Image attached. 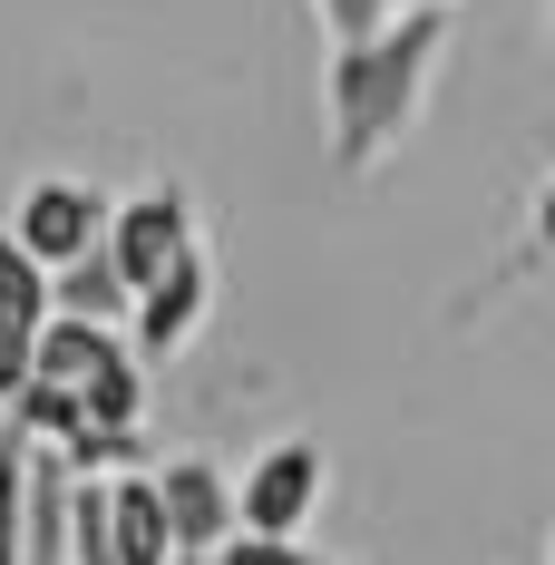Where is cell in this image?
I'll list each match as a JSON object with an SVG mask.
<instances>
[{"mask_svg": "<svg viewBox=\"0 0 555 565\" xmlns=\"http://www.w3.org/2000/svg\"><path fill=\"white\" fill-rule=\"evenodd\" d=\"M448 58V10L419 0V10H389L371 40H341L332 68H322V108H332V167L371 175L419 127V98Z\"/></svg>", "mask_w": 555, "mask_h": 565, "instance_id": "1", "label": "cell"}, {"mask_svg": "<svg viewBox=\"0 0 555 565\" xmlns=\"http://www.w3.org/2000/svg\"><path fill=\"white\" fill-rule=\"evenodd\" d=\"M332 498V458L322 439H274V449L244 468V488H234V526H254V536H302L312 516Z\"/></svg>", "mask_w": 555, "mask_h": 565, "instance_id": "2", "label": "cell"}, {"mask_svg": "<svg viewBox=\"0 0 555 565\" xmlns=\"http://www.w3.org/2000/svg\"><path fill=\"white\" fill-rule=\"evenodd\" d=\"M205 312H215V264H205V244H185L157 282H137V302H127L117 332H127L137 361H175L185 341L205 332Z\"/></svg>", "mask_w": 555, "mask_h": 565, "instance_id": "3", "label": "cell"}, {"mask_svg": "<svg viewBox=\"0 0 555 565\" xmlns=\"http://www.w3.org/2000/svg\"><path fill=\"white\" fill-rule=\"evenodd\" d=\"M185 244H195V205H185V185H147V195H127V205L108 195V234H98V254L117 264L127 302H137V282L167 274Z\"/></svg>", "mask_w": 555, "mask_h": 565, "instance_id": "4", "label": "cell"}, {"mask_svg": "<svg viewBox=\"0 0 555 565\" xmlns=\"http://www.w3.org/2000/svg\"><path fill=\"white\" fill-rule=\"evenodd\" d=\"M98 234H108V195H98V185H78V175H40V185L20 195V215H10V244H20V254H40V264L88 254Z\"/></svg>", "mask_w": 555, "mask_h": 565, "instance_id": "5", "label": "cell"}, {"mask_svg": "<svg viewBox=\"0 0 555 565\" xmlns=\"http://www.w3.org/2000/svg\"><path fill=\"white\" fill-rule=\"evenodd\" d=\"M147 478H157V508H167V546L215 556L224 536H234V478H224L215 458H167Z\"/></svg>", "mask_w": 555, "mask_h": 565, "instance_id": "6", "label": "cell"}, {"mask_svg": "<svg viewBox=\"0 0 555 565\" xmlns=\"http://www.w3.org/2000/svg\"><path fill=\"white\" fill-rule=\"evenodd\" d=\"M20 565H68V458L30 439L20 468Z\"/></svg>", "mask_w": 555, "mask_h": 565, "instance_id": "7", "label": "cell"}, {"mask_svg": "<svg viewBox=\"0 0 555 565\" xmlns=\"http://www.w3.org/2000/svg\"><path fill=\"white\" fill-rule=\"evenodd\" d=\"M167 508H157V478L147 458L137 468H108V565H167Z\"/></svg>", "mask_w": 555, "mask_h": 565, "instance_id": "8", "label": "cell"}, {"mask_svg": "<svg viewBox=\"0 0 555 565\" xmlns=\"http://www.w3.org/2000/svg\"><path fill=\"white\" fill-rule=\"evenodd\" d=\"M117 351H127L117 322H78V312H40V322H30V371H40V381H68V391H78L98 361H117Z\"/></svg>", "mask_w": 555, "mask_h": 565, "instance_id": "9", "label": "cell"}, {"mask_svg": "<svg viewBox=\"0 0 555 565\" xmlns=\"http://www.w3.org/2000/svg\"><path fill=\"white\" fill-rule=\"evenodd\" d=\"M50 312H78V322H127V282H117V264L88 244V254H68V264H50Z\"/></svg>", "mask_w": 555, "mask_h": 565, "instance_id": "10", "label": "cell"}, {"mask_svg": "<svg viewBox=\"0 0 555 565\" xmlns=\"http://www.w3.org/2000/svg\"><path fill=\"white\" fill-rule=\"evenodd\" d=\"M68 399H78V419H88V429H137V419H147V361H137V351H117V361H98Z\"/></svg>", "mask_w": 555, "mask_h": 565, "instance_id": "11", "label": "cell"}, {"mask_svg": "<svg viewBox=\"0 0 555 565\" xmlns=\"http://www.w3.org/2000/svg\"><path fill=\"white\" fill-rule=\"evenodd\" d=\"M20 439H68L78 429V399H68V381H40V371H20V391H10V409H0Z\"/></svg>", "mask_w": 555, "mask_h": 565, "instance_id": "12", "label": "cell"}, {"mask_svg": "<svg viewBox=\"0 0 555 565\" xmlns=\"http://www.w3.org/2000/svg\"><path fill=\"white\" fill-rule=\"evenodd\" d=\"M40 312H50V264H40V254H20V244L0 234V322H10V332H30Z\"/></svg>", "mask_w": 555, "mask_h": 565, "instance_id": "13", "label": "cell"}, {"mask_svg": "<svg viewBox=\"0 0 555 565\" xmlns=\"http://www.w3.org/2000/svg\"><path fill=\"white\" fill-rule=\"evenodd\" d=\"M215 565H332V556H312L302 536H254V526H234L215 546Z\"/></svg>", "mask_w": 555, "mask_h": 565, "instance_id": "14", "label": "cell"}, {"mask_svg": "<svg viewBox=\"0 0 555 565\" xmlns=\"http://www.w3.org/2000/svg\"><path fill=\"white\" fill-rule=\"evenodd\" d=\"M312 10H322V30H332V50H341V40H371V30L389 20V0H312Z\"/></svg>", "mask_w": 555, "mask_h": 565, "instance_id": "15", "label": "cell"}, {"mask_svg": "<svg viewBox=\"0 0 555 565\" xmlns=\"http://www.w3.org/2000/svg\"><path fill=\"white\" fill-rule=\"evenodd\" d=\"M20 371H30V332L0 322V409H10V391H20Z\"/></svg>", "mask_w": 555, "mask_h": 565, "instance_id": "16", "label": "cell"}, {"mask_svg": "<svg viewBox=\"0 0 555 565\" xmlns=\"http://www.w3.org/2000/svg\"><path fill=\"white\" fill-rule=\"evenodd\" d=\"M167 565H215V556H195V546H175V556H167Z\"/></svg>", "mask_w": 555, "mask_h": 565, "instance_id": "17", "label": "cell"}, {"mask_svg": "<svg viewBox=\"0 0 555 565\" xmlns=\"http://www.w3.org/2000/svg\"><path fill=\"white\" fill-rule=\"evenodd\" d=\"M389 10H419V0H389ZM439 10H448V0H439Z\"/></svg>", "mask_w": 555, "mask_h": 565, "instance_id": "18", "label": "cell"}]
</instances>
